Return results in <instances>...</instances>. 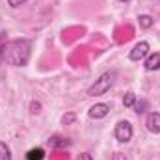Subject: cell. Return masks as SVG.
Masks as SVG:
<instances>
[{
  "instance_id": "1",
  "label": "cell",
  "mask_w": 160,
  "mask_h": 160,
  "mask_svg": "<svg viewBox=\"0 0 160 160\" xmlns=\"http://www.w3.org/2000/svg\"><path fill=\"white\" fill-rule=\"evenodd\" d=\"M32 43L28 39H13L0 45V58L13 67H24L30 62Z\"/></svg>"
},
{
  "instance_id": "2",
  "label": "cell",
  "mask_w": 160,
  "mask_h": 160,
  "mask_svg": "<svg viewBox=\"0 0 160 160\" xmlns=\"http://www.w3.org/2000/svg\"><path fill=\"white\" fill-rule=\"evenodd\" d=\"M114 80H116V73L110 71V73H104L101 75L99 78L95 80V84H91L88 88V95L89 97H99V95H104L112 86H114Z\"/></svg>"
},
{
  "instance_id": "3",
  "label": "cell",
  "mask_w": 160,
  "mask_h": 160,
  "mask_svg": "<svg viewBox=\"0 0 160 160\" xmlns=\"http://www.w3.org/2000/svg\"><path fill=\"white\" fill-rule=\"evenodd\" d=\"M132 125L128 123V121H119L118 125H116V128H114V136H116V140L121 142V143H127V142H130L132 140Z\"/></svg>"
},
{
  "instance_id": "4",
  "label": "cell",
  "mask_w": 160,
  "mask_h": 160,
  "mask_svg": "<svg viewBox=\"0 0 160 160\" xmlns=\"http://www.w3.org/2000/svg\"><path fill=\"white\" fill-rule=\"evenodd\" d=\"M149 50H151L149 43H147V41H140V43H136V45H134V48L130 50V60H132V62L145 60V58L149 56Z\"/></svg>"
},
{
  "instance_id": "5",
  "label": "cell",
  "mask_w": 160,
  "mask_h": 160,
  "mask_svg": "<svg viewBox=\"0 0 160 160\" xmlns=\"http://www.w3.org/2000/svg\"><path fill=\"white\" fill-rule=\"evenodd\" d=\"M108 114H110V106L104 104V102H97V104H93V106L88 110V116H89L91 119H102V118H106Z\"/></svg>"
},
{
  "instance_id": "6",
  "label": "cell",
  "mask_w": 160,
  "mask_h": 160,
  "mask_svg": "<svg viewBox=\"0 0 160 160\" xmlns=\"http://www.w3.org/2000/svg\"><path fill=\"white\" fill-rule=\"evenodd\" d=\"M145 127L149 132L160 134V112H149L145 118Z\"/></svg>"
},
{
  "instance_id": "7",
  "label": "cell",
  "mask_w": 160,
  "mask_h": 160,
  "mask_svg": "<svg viewBox=\"0 0 160 160\" xmlns=\"http://www.w3.org/2000/svg\"><path fill=\"white\" fill-rule=\"evenodd\" d=\"M145 71H158L160 69V52H153L145 58V63H143Z\"/></svg>"
},
{
  "instance_id": "8",
  "label": "cell",
  "mask_w": 160,
  "mask_h": 160,
  "mask_svg": "<svg viewBox=\"0 0 160 160\" xmlns=\"http://www.w3.org/2000/svg\"><path fill=\"white\" fill-rule=\"evenodd\" d=\"M45 158V151L43 147H34L26 153V160H43Z\"/></svg>"
},
{
  "instance_id": "9",
  "label": "cell",
  "mask_w": 160,
  "mask_h": 160,
  "mask_svg": "<svg viewBox=\"0 0 160 160\" xmlns=\"http://www.w3.org/2000/svg\"><path fill=\"white\" fill-rule=\"evenodd\" d=\"M136 101H138V99H136V93H134V91H127L125 97H123V106H125V108H132Z\"/></svg>"
},
{
  "instance_id": "10",
  "label": "cell",
  "mask_w": 160,
  "mask_h": 160,
  "mask_svg": "<svg viewBox=\"0 0 160 160\" xmlns=\"http://www.w3.org/2000/svg\"><path fill=\"white\" fill-rule=\"evenodd\" d=\"M48 143L54 145V147H65V145H69L71 142H69L67 138H62V136H52V138L48 140Z\"/></svg>"
},
{
  "instance_id": "11",
  "label": "cell",
  "mask_w": 160,
  "mask_h": 160,
  "mask_svg": "<svg viewBox=\"0 0 160 160\" xmlns=\"http://www.w3.org/2000/svg\"><path fill=\"white\" fill-rule=\"evenodd\" d=\"M0 160H13L11 158V149L8 143L0 142Z\"/></svg>"
},
{
  "instance_id": "12",
  "label": "cell",
  "mask_w": 160,
  "mask_h": 160,
  "mask_svg": "<svg viewBox=\"0 0 160 160\" xmlns=\"http://www.w3.org/2000/svg\"><path fill=\"white\" fill-rule=\"evenodd\" d=\"M138 21H140V26H142V28H151V26L155 24V19H153L151 15H140Z\"/></svg>"
},
{
  "instance_id": "13",
  "label": "cell",
  "mask_w": 160,
  "mask_h": 160,
  "mask_svg": "<svg viewBox=\"0 0 160 160\" xmlns=\"http://www.w3.org/2000/svg\"><path fill=\"white\" fill-rule=\"evenodd\" d=\"M75 121H77V114H75V112H67V114L62 118V123H63V125H73Z\"/></svg>"
},
{
  "instance_id": "14",
  "label": "cell",
  "mask_w": 160,
  "mask_h": 160,
  "mask_svg": "<svg viewBox=\"0 0 160 160\" xmlns=\"http://www.w3.org/2000/svg\"><path fill=\"white\" fill-rule=\"evenodd\" d=\"M145 106H147V102H145V101H136L132 108H134V112H136V114H143V112H145Z\"/></svg>"
},
{
  "instance_id": "15",
  "label": "cell",
  "mask_w": 160,
  "mask_h": 160,
  "mask_svg": "<svg viewBox=\"0 0 160 160\" xmlns=\"http://www.w3.org/2000/svg\"><path fill=\"white\" fill-rule=\"evenodd\" d=\"M30 112H32V114H39L41 112V102L39 101H32V102H30Z\"/></svg>"
},
{
  "instance_id": "16",
  "label": "cell",
  "mask_w": 160,
  "mask_h": 160,
  "mask_svg": "<svg viewBox=\"0 0 160 160\" xmlns=\"http://www.w3.org/2000/svg\"><path fill=\"white\" fill-rule=\"evenodd\" d=\"M8 4H9L11 8H19V6H22V4H26V0H8Z\"/></svg>"
},
{
  "instance_id": "17",
  "label": "cell",
  "mask_w": 160,
  "mask_h": 160,
  "mask_svg": "<svg viewBox=\"0 0 160 160\" xmlns=\"http://www.w3.org/2000/svg\"><path fill=\"white\" fill-rule=\"evenodd\" d=\"M77 160H93V157H91L89 153H80Z\"/></svg>"
},
{
  "instance_id": "18",
  "label": "cell",
  "mask_w": 160,
  "mask_h": 160,
  "mask_svg": "<svg viewBox=\"0 0 160 160\" xmlns=\"http://www.w3.org/2000/svg\"><path fill=\"white\" fill-rule=\"evenodd\" d=\"M121 2H128V0H121Z\"/></svg>"
}]
</instances>
